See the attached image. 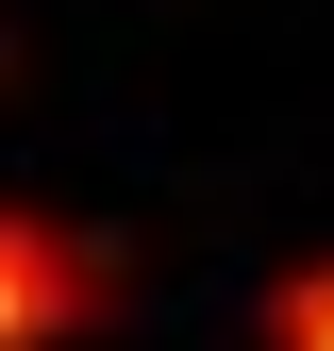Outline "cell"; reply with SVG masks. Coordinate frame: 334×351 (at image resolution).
<instances>
[{"mask_svg": "<svg viewBox=\"0 0 334 351\" xmlns=\"http://www.w3.org/2000/svg\"><path fill=\"white\" fill-rule=\"evenodd\" d=\"M101 301H117V251H101V234L0 201V351H67V335H101Z\"/></svg>", "mask_w": 334, "mask_h": 351, "instance_id": "6da1fadb", "label": "cell"}, {"mask_svg": "<svg viewBox=\"0 0 334 351\" xmlns=\"http://www.w3.org/2000/svg\"><path fill=\"white\" fill-rule=\"evenodd\" d=\"M268 351H334V251H301L268 285Z\"/></svg>", "mask_w": 334, "mask_h": 351, "instance_id": "7a4b0ae2", "label": "cell"}]
</instances>
